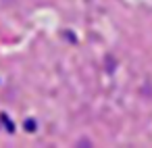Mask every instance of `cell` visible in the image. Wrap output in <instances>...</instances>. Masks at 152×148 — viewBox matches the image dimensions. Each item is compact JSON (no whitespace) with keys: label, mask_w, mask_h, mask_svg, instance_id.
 Listing matches in <instances>:
<instances>
[{"label":"cell","mask_w":152,"mask_h":148,"mask_svg":"<svg viewBox=\"0 0 152 148\" xmlns=\"http://www.w3.org/2000/svg\"><path fill=\"white\" fill-rule=\"evenodd\" d=\"M25 127H27V129H29V131H34V129H36V125H34V121H31V119H29V121H27V123H25Z\"/></svg>","instance_id":"cell-1"}]
</instances>
